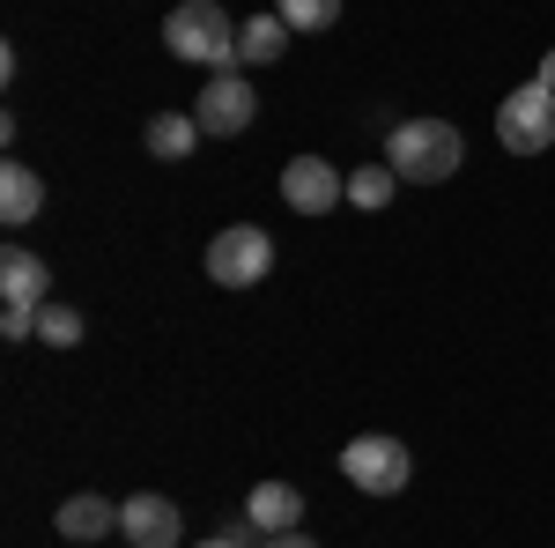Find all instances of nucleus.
I'll list each match as a JSON object with an SVG mask.
<instances>
[{"instance_id": "1", "label": "nucleus", "mask_w": 555, "mask_h": 548, "mask_svg": "<svg viewBox=\"0 0 555 548\" xmlns=\"http://www.w3.org/2000/svg\"><path fill=\"white\" fill-rule=\"evenodd\" d=\"M385 164H392L400 186H444L467 164V133L452 127V119H400V127L385 133Z\"/></svg>"}, {"instance_id": "2", "label": "nucleus", "mask_w": 555, "mask_h": 548, "mask_svg": "<svg viewBox=\"0 0 555 548\" xmlns=\"http://www.w3.org/2000/svg\"><path fill=\"white\" fill-rule=\"evenodd\" d=\"M164 44L193 67H215V75H237V23L215 8V0H178L164 15Z\"/></svg>"}, {"instance_id": "3", "label": "nucleus", "mask_w": 555, "mask_h": 548, "mask_svg": "<svg viewBox=\"0 0 555 548\" xmlns=\"http://www.w3.org/2000/svg\"><path fill=\"white\" fill-rule=\"evenodd\" d=\"M496 141L512 149V156H541L555 149V89L533 75V82H518L504 104H496Z\"/></svg>"}, {"instance_id": "4", "label": "nucleus", "mask_w": 555, "mask_h": 548, "mask_svg": "<svg viewBox=\"0 0 555 548\" xmlns=\"http://www.w3.org/2000/svg\"><path fill=\"white\" fill-rule=\"evenodd\" d=\"M267 275H274V238H267L259 222H230V230H215L208 282H222V290H253V282H267Z\"/></svg>"}, {"instance_id": "5", "label": "nucleus", "mask_w": 555, "mask_h": 548, "mask_svg": "<svg viewBox=\"0 0 555 548\" xmlns=\"http://www.w3.org/2000/svg\"><path fill=\"white\" fill-rule=\"evenodd\" d=\"M341 474L363 489V497H400L408 489V474H415V460H408V445L400 437H348L341 445Z\"/></svg>"}, {"instance_id": "6", "label": "nucleus", "mask_w": 555, "mask_h": 548, "mask_svg": "<svg viewBox=\"0 0 555 548\" xmlns=\"http://www.w3.org/2000/svg\"><path fill=\"white\" fill-rule=\"evenodd\" d=\"M282 201H289V215H334L348 201V178L326 156H289L282 164Z\"/></svg>"}, {"instance_id": "7", "label": "nucleus", "mask_w": 555, "mask_h": 548, "mask_svg": "<svg viewBox=\"0 0 555 548\" xmlns=\"http://www.w3.org/2000/svg\"><path fill=\"white\" fill-rule=\"evenodd\" d=\"M193 119H201V133H245L259 119V89L245 75H215L193 104Z\"/></svg>"}, {"instance_id": "8", "label": "nucleus", "mask_w": 555, "mask_h": 548, "mask_svg": "<svg viewBox=\"0 0 555 548\" xmlns=\"http://www.w3.org/2000/svg\"><path fill=\"white\" fill-rule=\"evenodd\" d=\"M119 534H127L133 548H178L185 511H178L171 497H156V489H141V497H127V505H119Z\"/></svg>"}, {"instance_id": "9", "label": "nucleus", "mask_w": 555, "mask_h": 548, "mask_svg": "<svg viewBox=\"0 0 555 548\" xmlns=\"http://www.w3.org/2000/svg\"><path fill=\"white\" fill-rule=\"evenodd\" d=\"M52 526H60L67 541H104V534L119 526V505H112V497H96V489H75L67 505L52 511Z\"/></svg>"}, {"instance_id": "10", "label": "nucleus", "mask_w": 555, "mask_h": 548, "mask_svg": "<svg viewBox=\"0 0 555 548\" xmlns=\"http://www.w3.org/2000/svg\"><path fill=\"white\" fill-rule=\"evenodd\" d=\"M44 215V178L30 164H0V222H38Z\"/></svg>"}, {"instance_id": "11", "label": "nucleus", "mask_w": 555, "mask_h": 548, "mask_svg": "<svg viewBox=\"0 0 555 548\" xmlns=\"http://www.w3.org/2000/svg\"><path fill=\"white\" fill-rule=\"evenodd\" d=\"M44 282H52V275H44L38 253H23V245H8V253H0V296H8V304L38 311V304H44Z\"/></svg>"}, {"instance_id": "12", "label": "nucleus", "mask_w": 555, "mask_h": 548, "mask_svg": "<svg viewBox=\"0 0 555 548\" xmlns=\"http://www.w3.org/2000/svg\"><path fill=\"white\" fill-rule=\"evenodd\" d=\"M245 519H253L259 534H289V526L304 519V497L289 489V482H259L253 497H245Z\"/></svg>"}, {"instance_id": "13", "label": "nucleus", "mask_w": 555, "mask_h": 548, "mask_svg": "<svg viewBox=\"0 0 555 548\" xmlns=\"http://www.w3.org/2000/svg\"><path fill=\"white\" fill-rule=\"evenodd\" d=\"M193 149H201V119H193V112H156V119H149V156L185 164Z\"/></svg>"}, {"instance_id": "14", "label": "nucleus", "mask_w": 555, "mask_h": 548, "mask_svg": "<svg viewBox=\"0 0 555 548\" xmlns=\"http://www.w3.org/2000/svg\"><path fill=\"white\" fill-rule=\"evenodd\" d=\"M282 44H289V23H282V15H253V23H237V60H245V67H274Z\"/></svg>"}, {"instance_id": "15", "label": "nucleus", "mask_w": 555, "mask_h": 548, "mask_svg": "<svg viewBox=\"0 0 555 548\" xmlns=\"http://www.w3.org/2000/svg\"><path fill=\"white\" fill-rule=\"evenodd\" d=\"M392 164H356L348 170V208H363V215H378V208H392Z\"/></svg>"}, {"instance_id": "16", "label": "nucleus", "mask_w": 555, "mask_h": 548, "mask_svg": "<svg viewBox=\"0 0 555 548\" xmlns=\"http://www.w3.org/2000/svg\"><path fill=\"white\" fill-rule=\"evenodd\" d=\"M38 341L44 348H75L82 341V311L75 304H38Z\"/></svg>"}, {"instance_id": "17", "label": "nucleus", "mask_w": 555, "mask_h": 548, "mask_svg": "<svg viewBox=\"0 0 555 548\" xmlns=\"http://www.w3.org/2000/svg\"><path fill=\"white\" fill-rule=\"evenodd\" d=\"M274 15H282L289 30H334V23H341V0H282Z\"/></svg>"}, {"instance_id": "18", "label": "nucleus", "mask_w": 555, "mask_h": 548, "mask_svg": "<svg viewBox=\"0 0 555 548\" xmlns=\"http://www.w3.org/2000/svg\"><path fill=\"white\" fill-rule=\"evenodd\" d=\"M0 334H8V341H30V334H38V311L8 304V311H0Z\"/></svg>"}, {"instance_id": "19", "label": "nucleus", "mask_w": 555, "mask_h": 548, "mask_svg": "<svg viewBox=\"0 0 555 548\" xmlns=\"http://www.w3.org/2000/svg\"><path fill=\"white\" fill-rule=\"evenodd\" d=\"M259 548H319V541H311V534H297V526H289V534H267V541H259Z\"/></svg>"}, {"instance_id": "20", "label": "nucleus", "mask_w": 555, "mask_h": 548, "mask_svg": "<svg viewBox=\"0 0 555 548\" xmlns=\"http://www.w3.org/2000/svg\"><path fill=\"white\" fill-rule=\"evenodd\" d=\"M541 82L555 89V44H548V52H541Z\"/></svg>"}, {"instance_id": "21", "label": "nucleus", "mask_w": 555, "mask_h": 548, "mask_svg": "<svg viewBox=\"0 0 555 548\" xmlns=\"http://www.w3.org/2000/svg\"><path fill=\"white\" fill-rule=\"evenodd\" d=\"M193 548H245V541H230V534H215V541H193Z\"/></svg>"}, {"instance_id": "22", "label": "nucleus", "mask_w": 555, "mask_h": 548, "mask_svg": "<svg viewBox=\"0 0 555 548\" xmlns=\"http://www.w3.org/2000/svg\"><path fill=\"white\" fill-rule=\"evenodd\" d=\"M75 548H89V541H75Z\"/></svg>"}]
</instances>
